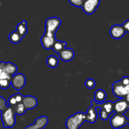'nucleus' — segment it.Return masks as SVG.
I'll return each mask as SVG.
<instances>
[{"label":"nucleus","mask_w":129,"mask_h":129,"mask_svg":"<svg viewBox=\"0 0 129 129\" xmlns=\"http://www.w3.org/2000/svg\"><path fill=\"white\" fill-rule=\"evenodd\" d=\"M55 40H56L55 36H49L45 34H44L40 39L42 47L44 49H47V50L52 48Z\"/></svg>","instance_id":"obj_14"},{"label":"nucleus","mask_w":129,"mask_h":129,"mask_svg":"<svg viewBox=\"0 0 129 129\" xmlns=\"http://www.w3.org/2000/svg\"><path fill=\"white\" fill-rule=\"evenodd\" d=\"M61 25V20L57 17L49 18L45 21L44 34L49 36H55V34Z\"/></svg>","instance_id":"obj_3"},{"label":"nucleus","mask_w":129,"mask_h":129,"mask_svg":"<svg viewBox=\"0 0 129 129\" xmlns=\"http://www.w3.org/2000/svg\"><path fill=\"white\" fill-rule=\"evenodd\" d=\"M11 84V80L8 79H1L0 80V88L3 89H6L10 87Z\"/></svg>","instance_id":"obj_23"},{"label":"nucleus","mask_w":129,"mask_h":129,"mask_svg":"<svg viewBox=\"0 0 129 129\" xmlns=\"http://www.w3.org/2000/svg\"><path fill=\"white\" fill-rule=\"evenodd\" d=\"M67 45V43L66 42L62 41H59V40H55V43H54V45L52 47V50H54L55 52L59 54L62 49L66 48V46Z\"/></svg>","instance_id":"obj_21"},{"label":"nucleus","mask_w":129,"mask_h":129,"mask_svg":"<svg viewBox=\"0 0 129 129\" xmlns=\"http://www.w3.org/2000/svg\"><path fill=\"white\" fill-rule=\"evenodd\" d=\"M124 99L126 101H127V103H128L129 104V93H128V94H127V95L125 96V97L124 98Z\"/></svg>","instance_id":"obj_33"},{"label":"nucleus","mask_w":129,"mask_h":129,"mask_svg":"<svg viewBox=\"0 0 129 129\" xmlns=\"http://www.w3.org/2000/svg\"><path fill=\"white\" fill-rule=\"evenodd\" d=\"M8 106L7 105L6 100L2 96H0V112H2L6 109Z\"/></svg>","instance_id":"obj_26"},{"label":"nucleus","mask_w":129,"mask_h":129,"mask_svg":"<svg viewBox=\"0 0 129 129\" xmlns=\"http://www.w3.org/2000/svg\"><path fill=\"white\" fill-rule=\"evenodd\" d=\"M122 26L124 28L126 32L128 33L129 34V19L128 20H126L123 22V25H122Z\"/></svg>","instance_id":"obj_31"},{"label":"nucleus","mask_w":129,"mask_h":129,"mask_svg":"<svg viewBox=\"0 0 129 129\" xmlns=\"http://www.w3.org/2000/svg\"><path fill=\"white\" fill-rule=\"evenodd\" d=\"M94 102L96 103H103L107 98V93L102 89H97L94 93Z\"/></svg>","instance_id":"obj_17"},{"label":"nucleus","mask_w":129,"mask_h":129,"mask_svg":"<svg viewBox=\"0 0 129 129\" xmlns=\"http://www.w3.org/2000/svg\"><path fill=\"white\" fill-rule=\"evenodd\" d=\"M49 118L46 116H41L35 120L33 124L27 126L25 129H43L48 124Z\"/></svg>","instance_id":"obj_9"},{"label":"nucleus","mask_w":129,"mask_h":129,"mask_svg":"<svg viewBox=\"0 0 129 129\" xmlns=\"http://www.w3.org/2000/svg\"><path fill=\"white\" fill-rule=\"evenodd\" d=\"M129 109V104L124 98H120L114 103V112L118 114H124Z\"/></svg>","instance_id":"obj_8"},{"label":"nucleus","mask_w":129,"mask_h":129,"mask_svg":"<svg viewBox=\"0 0 129 129\" xmlns=\"http://www.w3.org/2000/svg\"><path fill=\"white\" fill-rule=\"evenodd\" d=\"M69 3L71 4L73 6H76V7H82L84 3V0H68Z\"/></svg>","instance_id":"obj_25"},{"label":"nucleus","mask_w":129,"mask_h":129,"mask_svg":"<svg viewBox=\"0 0 129 129\" xmlns=\"http://www.w3.org/2000/svg\"><path fill=\"white\" fill-rule=\"evenodd\" d=\"M121 83L123 84V86H126L127 84H129V77L128 76H124L121 79V80L120 81Z\"/></svg>","instance_id":"obj_30"},{"label":"nucleus","mask_w":129,"mask_h":129,"mask_svg":"<svg viewBox=\"0 0 129 129\" xmlns=\"http://www.w3.org/2000/svg\"><path fill=\"white\" fill-rule=\"evenodd\" d=\"M9 40L12 44H18L22 40V37L18 34L16 31H12L9 34Z\"/></svg>","instance_id":"obj_20"},{"label":"nucleus","mask_w":129,"mask_h":129,"mask_svg":"<svg viewBox=\"0 0 129 129\" xmlns=\"http://www.w3.org/2000/svg\"><path fill=\"white\" fill-rule=\"evenodd\" d=\"M17 69V66L13 63L10 62H5V64L3 67V70L11 77H12L13 76L16 74Z\"/></svg>","instance_id":"obj_15"},{"label":"nucleus","mask_w":129,"mask_h":129,"mask_svg":"<svg viewBox=\"0 0 129 129\" xmlns=\"http://www.w3.org/2000/svg\"><path fill=\"white\" fill-rule=\"evenodd\" d=\"M15 110L13 106H9L3 112H1V120L5 128H12L16 123Z\"/></svg>","instance_id":"obj_2"},{"label":"nucleus","mask_w":129,"mask_h":129,"mask_svg":"<svg viewBox=\"0 0 129 129\" xmlns=\"http://www.w3.org/2000/svg\"><path fill=\"white\" fill-rule=\"evenodd\" d=\"M13 107L16 115L17 114L19 115H23L25 114L26 111L22 103H17L16 105H14Z\"/></svg>","instance_id":"obj_22"},{"label":"nucleus","mask_w":129,"mask_h":129,"mask_svg":"<svg viewBox=\"0 0 129 129\" xmlns=\"http://www.w3.org/2000/svg\"><path fill=\"white\" fill-rule=\"evenodd\" d=\"M109 115L105 111L100 109V118L102 120H107L108 119V118H109Z\"/></svg>","instance_id":"obj_27"},{"label":"nucleus","mask_w":129,"mask_h":129,"mask_svg":"<svg viewBox=\"0 0 129 129\" xmlns=\"http://www.w3.org/2000/svg\"><path fill=\"white\" fill-rule=\"evenodd\" d=\"M59 57L62 61L69 62L74 57V52L71 48H64L59 53Z\"/></svg>","instance_id":"obj_13"},{"label":"nucleus","mask_w":129,"mask_h":129,"mask_svg":"<svg viewBox=\"0 0 129 129\" xmlns=\"http://www.w3.org/2000/svg\"><path fill=\"white\" fill-rule=\"evenodd\" d=\"M100 4V0H84L82 9L87 15L94 13Z\"/></svg>","instance_id":"obj_6"},{"label":"nucleus","mask_w":129,"mask_h":129,"mask_svg":"<svg viewBox=\"0 0 129 129\" xmlns=\"http://www.w3.org/2000/svg\"><path fill=\"white\" fill-rule=\"evenodd\" d=\"M16 104H17V102H16V99H15L14 95L11 96L8 98V100L7 105L9 107V106H14Z\"/></svg>","instance_id":"obj_28"},{"label":"nucleus","mask_w":129,"mask_h":129,"mask_svg":"<svg viewBox=\"0 0 129 129\" xmlns=\"http://www.w3.org/2000/svg\"><path fill=\"white\" fill-rule=\"evenodd\" d=\"M98 104L94 100H91V107L87 110L86 113V122H89L90 123H94L96 122L97 118H98V113H97L96 108H98Z\"/></svg>","instance_id":"obj_7"},{"label":"nucleus","mask_w":129,"mask_h":129,"mask_svg":"<svg viewBox=\"0 0 129 129\" xmlns=\"http://www.w3.org/2000/svg\"><path fill=\"white\" fill-rule=\"evenodd\" d=\"M127 121H128V119L123 114L115 113L110 118V125L112 128L114 129H119L125 127L127 124Z\"/></svg>","instance_id":"obj_4"},{"label":"nucleus","mask_w":129,"mask_h":129,"mask_svg":"<svg viewBox=\"0 0 129 129\" xmlns=\"http://www.w3.org/2000/svg\"><path fill=\"white\" fill-rule=\"evenodd\" d=\"M112 91L115 96L119 98H124L126 96L125 86L119 81H116L112 85Z\"/></svg>","instance_id":"obj_11"},{"label":"nucleus","mask_w":129,"mask_h":129,"mask_svg":"<svg viewBox=\"0 0 129 129\" xmlns=\"http://www.w3.org/2000/svg\"><path fill=\"white\" fill-rule=\"evenodd\" d=\"M85 122H86V113L81 112H77L67 118L66 127L67 129H79Z\"/></svg>","instance_id":"obj_1"},{"label":"nucleus","mask_w":129,"mask_h":129,"mask_svg":"<svg viewBox=\"0 0 129 129\" xmlns=\"http://www.w3.org/2000/svg\"><path fill=\"white\" fill-rule=\"evenodd\" d=\"M125 91L126 95L129 93V84H127V85L125 86Z\"/></svg>","instance_id":"obj_32"},{"label":"nucleus","mask_w":129,"mask_h":129,"mask_svg":"<svg viewBox=\"0 0 129 129\" xmlns=\"http://www.w3.org/2000/svg\"><path fill=\"white\" fill-rule=\"evenodd\" d=\"M16 31L23 38L26 35L28 32V28L26 25V21L25 20H23L22 21L18 23L16 26Z\"/></svg>","instance_id":"obj_18"},{"label":"nucleus","mask_w":129,"mask_h":129,"mask_svg":"<svg viewBox=\"0 0 129 129\" xmlns=\"http://www.w3.org/2000/svg\"><path fill=\"white\" fill-rule=\"evenodd\" d=\"M126 31L122 25H115L111 27L110 34L111 37L114 39H120L123 37Z\"/></svg>","instance_id":"obj_10"},{"label":"nucleus","mask_w":129,"mask_h":129,"mask_svg":"<svg viewBox=\"0 0 129 129\" xmlns=\"http://www.w3.org/2000/svg\"><path fill=\"white\" fill-rule=\"evenodd\" d=\"M22 103L26 110L35 108L38 105L37 99L33 96H24Z\"/></svg>","instance_id":"obj_12"},{"label":"nucleus","mask_w":129,"mask_h":129,"mask_svg":"<svg viewBox=\"0 0 129 129\" xmlns=\"http://www.w3.org/2000/svg\"><path fill=\"white\" fill-rule=\"evenodd\" d=\"M47 64L50 68H55L59 65V58L55 55H49L47 58Z\"/></svg>","instance_id":"obj_19"},{"label":"nucleus","mask_w":129,"mask_h":129,"mask_svg":"<svg viewBox=\"0 0 129 129\" xmlns=\"http://www.w3.org/2000/svg\"><path fill=\"white\" fill-rule=\"evenodd\" d=\"M26 84V78L21 73H18L13 76L11 78V84L16 91H20Z\"/></svg>","instance_id":"obj_5"},{"label":"nucleus","mask_w":129,"mask_h":129,"mask_svg":"<svg viewBox=\"0 0 129 129\" xmlns=\"http://www.w3.org/2000/svg\"><path fill=\"white\" fill-rule=\"evenodd\" d=\"M127 124L128 125V127H129V118L128 119V121H127Z\"/></svg>","instance_id":"obj_34"},{"label":"nucleus","mask_w":129,"mask_h":129,"mask_svg":"<svg viewBox=\"0 0 129 129\" xmlns=\"http://www.w3.org/2000/svg\"><path fill=\"white\" fill-rule=\"evenodd\" d=\"M84 84H85V86L88 89H93V88L95 87L96 82L93 79H91V78H88V79L86 80Z\"/></svg>","instance_id":"obj_24"},{"label":"nucleus","mask_w":129,"mask_h":129,"mask_svg":"<svg viewBox=\"0 0 129 129\" xmlns=\"http://www.w3.org/2000/svg\"><path fill=\"white\" fill-rule=\"evenodd\" d=\"M98 108L105 110L110 115L114 112V103L110 101L105 102L102 103L98 104Z\"/></svg>","instance_id":"obj_16"},{"label":"nucleus","mask_w":129,"mask_h":129,"mask_svg":"<svg viewBox=\"0 0 129 129\" xmlns=\"http://www.w3.org/2000/svg\"><path fill=\"white\" fill-rule=\"evenodd\" d=\"M1 60H0V64H1Z\"/></svg>","instance_id":"obj_35"},{"label":"nucleus","mask_w":129,"mask_h":129,"mask_svg":"<svg viewBox=\"0 0 129 129\" xmlns=\"http://www.w3.org/2000/svg\"><path fill=\"white\" fill-rule=\"evenodd\" d=\"M14 96H15V99H16L17 103H22V101L24 96L23 95H22V94H21V93H16V94H14Z\"/></svg>","instance_id":"obj_29"}]
</instances>
